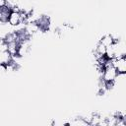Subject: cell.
<instances>
[{
    "label": "cell",
    "instance_id": "1",
    "mask_svg": "<svg viewBox=\"0 0 126 126\" xmlns=\"http://www.w3.org/2000/svg\"><path fill=\"white\" fill-rule=\"evenodd\" d=\"M111 63H112V66L117 71V73H126V58H125V55L112 58Z\"/></svg>",
    "mask_w": 126,
    "mask_h": 126
},
{
    "label": "cell",
    "instance_id": "2",
    "mask_svg": "<svg viewBox=\"0 0 126 126\" xmlns=\"http://www.w3.org/2000/svg\"><path fill=\"white\" fill-rule=\"evenodd\" d=\"M117 71L115 70V68L111 65L109 67H106L103 69L100 78L104 81V82H114L116 76H117Z\"/></svg>",
    "mask_w": 126,
    "mask_h": 126
},
{
    "label": "cell",
    "instance_id": "3",
    "mask_svg": "<svg viewBox=\"0 0 126 126\" xmlns=\"http://www.w3.org/2000/svg\"><path fill=\"white\" fill-rule=\"evenodd\" d=\"M11 9L8 6H0V24H7Z\"/></svg>",
    "mask_w": 126,
    "mask_h": 126
},
{
    "label": "cell",
    "instance_id": "4",
    "mask_svg": "<svg viewBox=\"0 0 126 126\" xmlns=\"http://www.w3.org/2000/svg\"><path fill=\"white\" fill-rule=\"evenodd\" d=\"M99 42H100L101 44H103L105 47H108V46H110V45L114 42V40H113L111 34H105V35H103V36L99 39Z\"/></svg>",
    "mask_w": 126,
    "mask_h": 126
},
{
    "label": "cell",
    "instance_id": "5",
    "mask_svg": "<svg viewBox=\"0 0 126 126\" xmlns=\"http://www.w3.org/2000/svg\"><path fill=\"white\" fill-rule=\"evenodd\" d=\"M6 64L0 63V72H6Z\"/></svg>",
    "mask_w": 126,
    "mask_h": 126
}]
</instances>
